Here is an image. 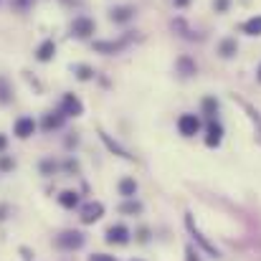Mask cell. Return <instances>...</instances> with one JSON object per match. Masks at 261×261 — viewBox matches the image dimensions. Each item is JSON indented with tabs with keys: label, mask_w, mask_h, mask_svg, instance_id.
Returning <instances> with one entry per match:
<instances>
[{
	"label": "cell",
	"mask_w": 261,
	"mask_h": 261,
	"mask_svg": "<svg viewBox=\"0 0 261 261\" xmlns=\"http://www.w3.org/2000/svg\"><path fill=\"white\" fill-rule=\"evenodd\" d=\"M56 246L64 251H76L84 246V233L81 231H64L61 236H56Z\"/></svg>",
	"instance_id": "1"
},
{
	"label": "cell",
	"mask_w": 261,
	"mask_h": 261,
	"mask_svg": "<svg viewBox=\"0 0 261 261\" xmlns=\"http://www.w3.org/2000/svg\"><path fill=\"white\" fill-rule=\"evenodd\" d=\"M61 112H64V117H81V114H84V104H81L79 97H74V94H64Z\"/></svg>",
	"instance_id": "2"
},
{
	"label": "cell",
	"mask_w": 261,
	"mask_h": 261,
	"mask_svg": "<svg viewBox=\"0 0 261 261\" xmlns=\"http://www.w3.org/2000/svg\"><path fill=\"white\" fill-rule=\"evenodd\" d=\"M71 33H74L76 38H89V36L94 33V21L86 18V16L74 18V23H71Z\"/></svg>",
	"instance_id": "3"
},
{
	"label": "cell",
	"mask_w": 261,
	"mask_h": 261,
	"mask_svg": "<svg viewBox=\"0 0 261 261\" xmlns=\"http://www.w3.org/2000/svg\"><path fill=\"white\" fill-rule=\"evenodd\" d=\"M178 129H180V135L193 137V135L200 129V119H198L195 114H183V117L178 119Z\"/></svg>",
	"instance_id": "4"
},
{
	"label": "cell",
	"mask_w": 261,
	"mask_h": 261,
	"mask_svg": "<svg viewBox=\"0 0 261 261\" xmlns=\"http://www.w3.org/2000/svg\"><path fill=\"white\" fill-rule=\"evenodd\" d=\"M102 215H104V205L97 203V200H92V203H86V205L81 208V221H84V223H94V221H99Z\"/></svg>",
	"instance_id": "5"
},
{
	"label": "cell",
	"mask_w": 261,
	"mask_h": 261,
	"mask_svg": "<svg viewBox=\"0 0 261 261\" xmlns=\"http://www.w3.org/2000/svg\"><path fill=\"white\" fill-rule=\"evenodd\" d=\"M185 223H188V228H190V233L195 236V241H198V243H200V246H203V248H205V251L210 253V256H221V253H218V248H215V246H210V243L205 241V236H200V231L195 228V223H193V215H190V213L185 215Z\"/></svg>",
	"instance_id": "6"
},
{
	"label": "cell",
	"mask_w": 261,
	"mask_h": 261,
	"mask_svg": "<svg viewBox=\"0 0 261 261\" xmlns=\"http://www.w3.org/2000/svg\"><path fill=\"white\" fill-rule=\"evenodd\" d=\"M221 140H223V127L218 124V122H208V135H205V145L208 147H218L221 145Z\"/></svg>",
	"instance_id": "7"
},
{
	"label": "cell",
	"mask_w": 261,
	"mask_h": 261,
	"mask_svg": "<svg viewBox=\"0 0 261 261\" xmlns=\"http://www.w3.org/2000/svg\"><path fill=\"white\" fill-rule=\"evenodd\" d=\"M127 46V38L124 41H94V51L99 54H117Z\"/></svg>",
	"instance_id": "8"
},
{
	"label": "cell",
	"mask_w": 261,
	"mask_h": 261,
	"mask_svg": "<svg viewBox=\"0 0 261 261\" xmlns=\"http://www.w3.org/2000/svg\"><path fill=\"white\" fill-rule=\"evenodd\" d=\"M127 241H129L127 226H112L107 231V243H127Z\"/></svg>",
	"instance_id": "9"
},
{
	"label": "cell",
	"mask_w": 261,
	"mask_h": 261,
	"mask_svg": "<svg viewBox=\"0 0 261 261\" xmlns=\"http://www.w3.org/2000/svg\"><path fill=\"white\" fill-rule=\"evenodd\" d=\"M36 132V122L31 119V117H21L18 122H16V135L21 137V140H26V137H31Z\"/></svg>",
	"instance_id": "10"
},
{
	"label": "cell",
	"mask_w": 261,
	"mask_h": 261,
	"mask_svg": "<svg viewBox=\"0 0 261 261\" xmlns=\"http://www.w3.org/2000/svg\"><path fill=\"white\" fill-rule=\"evenodd\" d=\"M56 56V44L54 41H44L41 46H38V51H36V59L38 61H51Z\"/></svg>",
	"instance_id": "11"
},
{
	"label": "cell",
	"mask_w": 261,
	"mask_h": 261,
	"mask_svg": "<svg viewBox=\"0 0 261 261\" xmlns=\"http://www.w3.org/2000/svg\"><path fill=\"white\" fill-rule=\"evenodd\" d=\"M61 124H64V112H49V114L44 117V129H46V132L59 129Z\"/></svg>",
	"instance_id": "12"
},
{
	"label": "cell",
	"mask_w": 261,
	"mask_h": 261,
	"mask_svg": "<svg viewBox=\"0 0 261 261\" xmlns=\"http://www.w3.org/2000/svg\"><path fill=\"white\" fill-rule=\"evenodd\" d=\"M135 16V11L129 8V6H122V8H114L112 13H109V18L114 21V23H127L129 18Z\"/></svg>",
	"instance_id": "13"
},
{
	"label": "cell",
	"mask_w": 261,
	"mask_h": 261,
	"mask_svg": "<svg viewBox=\"0 0 261 261\" xmlns=\"http://www.w3.org/2000/svg\"><path fill=\"white\" fill-rule=\"evenodd\" d=\"M99 135H102L104 145H107V147H109L112 152H117V155H119V157H124V160H132V155H129V152H127L124 147H119V145H117V142H114V140H112L109 135H104V132H99Z\"/></svg>",
	"instance_id": "14"
},
{
	"label": "cell",
	"mask_w": 261,
	"mask_h": 261,
	"mask_svg": "<svg viewBox=\"0 0 261 261\" xmlns=\"http://www.w3.org/2000/svg\"><path fill=\"white\" fill-rule=\"evenodd\" d=\"M13 99V89H11V81L6 76H0V104H8Z\"/></svg>",
	"instance_id": "15"
},
{
	"label": "cell",
	"mask_w": 261,
	"mask_h": 261,
	"mask_svg": "<svg viewBox=\"0 0 261 261\" xmlns=\"http://www.w3.org/2000/svg\"><path fill=\"white\" fill-rule=\"evenodd\" d=\"M59 203H61L64 208H76V205H79V195H76L74 190H64V193L59 195Z\"/></svg>",
	"instance_id": "16"
},
{
	"label": "cell",
	"mask_w": 261,
	"mask_h": 261,
	"mask_svg": "<svg viewBox=\"0 0 261 261\" xmlns=\"http://www.w3.org/2000/svg\"><path fill=\"white\" fill-rule=\"evenodd\" d=\"M243 31H246L248 36H261V16L248 18V21L243 23Z\"/></svg>",
	"instance_id": "17"
},
{
	"label": "cell",
	"mask_w": 261,
	"mask_h": 261,
	"mask_svg": "<svg viewBox=\"0 0 261 261\" xmlns=\"http://www.w3.org/2000/svg\"><path fill=\"white\" fill-rule=\"evenodd\" d=\"M119 193H122L124 198H135V193H137V183H135L132 178H124V180L119 183Z\"/></svg>",
	"instance_id": "18"
},
{
	"label": "cell",
	"mask_w": 261,
	"mask_h": 261,
	"mask_svg": "<svg viewBox=\"0 0 261 261\" xmlns=\"http://www.w3.org/2000/svg\"><path fill=\"white\" fill-rule=\"evenodd\" d=\"M119 210L122 213H127V215H137V213H142V203H137V200H124L122 205H119Z\"/></svg>",
	"instance_id": "19"
},
{
	"label": "cell",
	"mask_w": 261,
	"mask_h": 261,
	"mask_svg": "<svg viewBox=\"0 0 261 261\" xmlns=\"http://www.w3.org/2000/svg\"><path fill=\"white\" fill-rule=\"evenodd\" d=\"M203 112L213 119L215 117V112H218V102L213 99V97H208V99H203Z\"/></svg>",
	"instance_id": "20"
},
{
	"label": "cell",
	"mask_w": 261,
	"mask_h": 261,
	"mask_svg": "<svg viewBox=\"0 0 261 261\" xmlns=\"http://www.w3.org/2000/svg\"><path fill=\"white\" fill-rule=\"evenodd\" d=\"M236 49H238V46H236V41L226 38V41L221 44V56H226V59H228V56H233V54H236Z\"/></svg>",
	"instance_id": "21"
},
{
	"label": "cell",
	"mask_w": 261,
	"mask_h": 261,
	"mask_svg": "<svg viewBox=\"0 0 261 261\" xmlns=\"http://www.w3.org/2000/svg\"><path fill=\"white\" fill-rule=\"evenodd\" d=\"M178 69L185 74V76H190V74H195V64L190 61V59H180L178 61Z\"/></svg>",
	"instance_id": "22"
},
{
	"label": "cell",
	"mask_w": 261,
	"mask_h": 261,
	"mask_svg": "<svg viewBox=\"0 0 261 261\" xmlns=\"http://www.w3.org/2000/svg\"><path fill=\"white\" fill-rule=\"evenodd\" d=\"M243 107H246V112L251 114V122H253V124L258 127V132H256V135H258V142H261V117H258V112H256V109H253L251 104H243Z\"/></svg>",
	"instance_id": "23"
},
{
	"label": "cell",
	"mask_w": 261,
	"mask_h": 261,
	"mask_svg": "<svg viewBox=\"0 0 261 261\" xmlns=\"http://www.w3.org/2000/svg\"><path fill=\"white\" fill-rule=\"evenodd\" d=\"M33 3H36V0H13V8L21 11V13H26V11L33 8Z\"/></svg>",
	"instance_id": "24"
},
{
	"label": "cell",
	"mask_w": 261,
	"mask_h": 261,
	"mask_svg": "<svg viewBox=\"0 0 261 261\" xmlns=\"http://www.w3.org/2000/svg\"><path fill=\"white\" fill-rule=\"evenodd\" d=\"M94 76V71L89 69V66H76V79H81V81H89Z\"/></svg>",
	"instance_id": "25"
},
{
	"label": "cell",
	"mask_w": 261,
	"mask_h": 261,
	"mask_svg": "<svg viewBox=\"0 0 261 261\" xmlns=\"http://www.w3.org/2000/svg\"><path fill=\"white\" fill-rule=\"evenodd\" d=\"M13 167H16V162L11 157H0V170H13Z\"/></svg>",
	"instance_id": "26"
},
{
	"label": "cell",
	"mask_w": 261,
	"mask_h": 261,
	"mask_svg": "<svg viewBox=\"0 0 261 261\" xmlns=\"http://www.w3.org/2000/svg\"><path fill=\"white\" fill-rule=\"evenodd\" d=\"M89 261H117V258L109 253H94V256H89Z\"/></svg>",
	"instance_id": "27"
},
{
	"label": "cell",
	"mask_w": 261,
	"mask_h": 261,
	"mask_svg": "<svg viewBox=\"0 0 261 261\" xmlns=\"http://www.w3.org/2000/svg\"><path fill=\"white\" fill-rule=\"evenodd\" d=\"M41 170H44V172H54V170H56V162L46 160V162H41Z\"/></svg>",
	"instance_id": "28"
},
{
	"label": "cell",
	"mask_w": 261,
	"mask_h": 261,
	"mask_svg": "<svg viewBox=\"0 0 261 261\" xmlns=\"http://www.w3.org/2000/svg\"><path fill=\"white\" fill-rule=\"evenodd\" d=\"M185 256H188V261H200V258H198V253L193 251V246H188V248H185Z\"/></svg>",
	"instance_id": "29"
},
{
	"label": "cell",
	"mask_w": 261,
	"mask_h": 261,
	"mask_svg": "<svg viewBox=\"0 0 261 261\" xmlns=\"http://www.w3.org/2000/svg\"><path fill=\"white\" fill-rule=\"evenodd\" d=\"M6 147H8V137H6V135H0V152H3Z\"/></svg>",
	"instance_id": "30"
},
{
	"label": "cell",
	"mask_w": 261,
	"mask_h": 261,
	"mask_svg": "<svg viewBox=\"0 0 261 261\" xmlns=\"http://www.w3.org/2000/svg\"><path fill=\"white\" fill-rule=\"evenodd\" d=\"M215 8H218V11H226V8H228V0H218Z\"/></svg>",
	"instance_id": "31"
},
{
	"label": "cell",
	"mask_w": 261,
	"mask_h": 261,
	"mask_svg": "<svg viewBox=\"0 0 261 261\" xmlns=\"http://www.w3.org/2000/svg\"><path fill=\"white\" fill-rule=\"evenodd\" d=\"M172 3H175V6H178V8H185V6H188V3H190V0H172Z\"/></svg>",
	"instance_id": "32"
},
{
	"label": "cell",
	"mask_w": 261,
	"mask_h": 261,
	"mask_svg": "<svg viewBox=\"0 0 261 261\" xmlns=\"http://www.w3.org/2000/svg\"><path fill=\"white\" fill-rule=\"evenodd\" d=\"M6 213H8V205H0V218H6Z\"/></svg>",
	"instance_id": "33"
},
{
	"label": "cell",
	"mask_w": 261,
	"mask_h": 261,
	"mask_svg": "<svg viewBox=\"0 0 261 261\" xmlns=\"http://www.w3.org/2000/svg\"><path fill=\"white\" fill-rule=\"evenodd\" d=\"M258 81H261V69H258Z\"/></svg>",
	"instance_id": "34"
}]
</instances>
